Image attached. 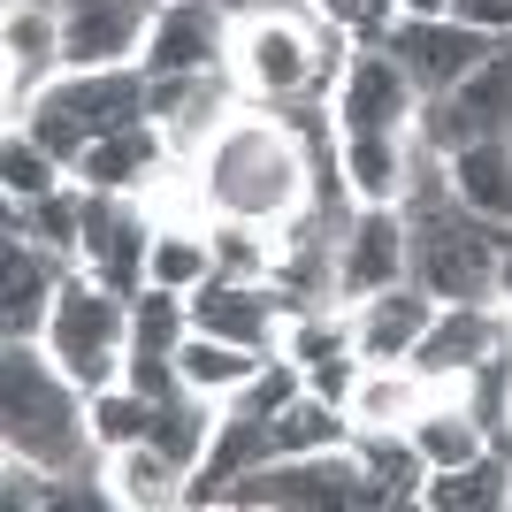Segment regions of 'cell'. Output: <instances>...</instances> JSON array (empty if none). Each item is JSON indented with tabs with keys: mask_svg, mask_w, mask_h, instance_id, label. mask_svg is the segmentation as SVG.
<instances>
[{
	"mask_svg": "<svg viewBox=\"0 0 512 512\" xmlns=\"http://www.w3.org/2000/svg\"><path fill=\"white\" fill-rule=\"evenodd\" d=\"M428 321H436V299H428L421 283H390L375 299H352V344H360V360H413V344L428 337Z\"/></svg>",
	"mask_w": 512,
	"mask_h": 512,
	"instance_id": "cell-20",
	"label": "cell"
},
{
	"mask_svg": "<svg viewBox=\"0 0 512 512\" xmlns=\"http://www.w3.org/2000/svg\"><path fill=\"white\" fill-rule=\"evenodd\" d=\"M451 16L490 31V39H512V0H451Z\"/></svg>",
	"mask_w": 512,
	"mask_h": 512,
	"instance_id": "cell-38",
	"label": "cell"
},
{
	"mask_svg": "<svg viewBox=\"0 0 512 512\" xmlns=\"http://www.w3.org/2000/svg\"><path fill=\"white\" fill-rule=\"evenodd\" d=\"M153 207L138 192H85V245H77V268L100 276L107 291L138 299L146 291V260H153Z\"/></svg>",
	"mask_w": 512,
	"mask_h": 512,
	"instance_id": "cell-9",
	"label": "cell"
},
{
	"mask_svg": "<svg viewBox=\"0 0 512 512\" xmlns=\"http://www.w3.org/2000/svg\"><path fill=\"white\" fill-rule=\"evenodd\" d=\"M413 444H421V459H428V474H444V467H467V459H482V451L497 444L490 428H482V413L459 398V390H436L421 413H413V428H406Z\"/></svg>",
	"mask_w": 512,
	"mask_h": 512,
	"instance_id": "cell-23",
	"label": "cell"
},
{
	"mask_svg": "<svg viewBox=\"0 0 512 512\" xmlns=\"http://www.w3.org/2000/svg\"><path fill=\"white\" fill-rule=\"evenodd\" d=\"M444 161H451V192H459V207L505 230V222H512V138H474V146L444 153Z\"/></svg>",
	"mask_w": 512,
	"mask_h": 512,
	"instance_id": "cell-25",
	"label": "cell"
},
{
	"mask_svg": "<svg viewBox=\"0 0 512 512\" xmlns=\"http://www.w3.org/2000/svg\"><path fill=\"white\" fill-rule=\"evenodd\" d=\"M383 46L406 62V77L421 85V100H436V92H451V85H467L474 69L490 62V31H474V23H459V16H398L383 31Z\"/></svg>",
	"mask_w": 512,
	"mask_h": 512,
	"instance_id": "cell-11",
	"label": "cell"
},
{
	"mask_svg": "<svg viewBox=\"0 0 512 512\" xmlns=\"http://www.w3.org/2000/svg\"><path fill=\"white\" fill-rule=\"evenodd\" d=\"M146 436H153V398H146V390H130V383L92 390V444H100V451L146 444Z\"/></svg>",
	"mask_w": 512,
	"mask_h": 512,
	"instance_id": "cell-34",
	"label": "cell"
},
{
	"mask_svg": "<svg viewBox=\"0 0 512 512\" xmlns=\"http://www.w3.org/2000/svg\"><path fill=\"white\" fill-rule=\"evenodd\" d=\"M230 31L237 16L222 0H161L153 39L138 54L146 77H199V69H230Z\"/></svg>",
	"mask_w": 512,
	"mask_h": 512,
	"instance_id": "cell-13",
	"label": "cell"
},
{
	"mask_svg": "<svg viewBox=\"0 0 512 512\" xmlns=\"http://www.w3.org/2000/svg\"><path fill=\"white\" fill-rule=\"evenodd\" d=\"M199 199H207L214 222H260V230H283L314 207V153H306V130L276 107H237L230 123L214 130L207 146L192 153Z\"/></svg>",
	"mask_w": 512,
	"mask_h": 512,
	"instance_id": "cell-1",
	"label": "cell"
},
{
	"mask_svg": "<svg viewBox=\"0 0 512 512\" xmlns=\"http://www.w3.org/2000/svg\"><path fill=\"white\" fill-rule=\"evenodd\" d=\"M413 138H428L436 153H459V146H474V138H512V39L490 46V62L474 69L467 85L421 100Z\"/></svg>",
	"mask_w": 512,
	"mask_h": 512,
	"instance_id": "cell-8",
	"label": "cell"
},
{
	"mask_svg": "<svg viewBox=\"0 0 512 512\" xmlns=\"http://www.w3.org/2000/svg\"><path fill=\"white\" fill-rule=\"evenodd\" d=\"M39 344L62 360V375L85 390V398L92 390H115L123 383V360H130V299L107 291L100 276H85V268H69Z\"/></svg>",
	"mask_w": 512,
	"mask_h": 512,
	"instance_id": "cell-6",
	"label": "cell"
},
{
	"mask_svg": "<svg viewBox=\"0 0 512 512\" xmlns=\"http://www.w3.org/2000/svg\"><path fill=\"white\" fill-rule=\"evenodd\" d=\"M421 505L428 512H497L512 505V451L490 444L482 459H467V467H444L421 482Z\"/></svg>",
	"mask_w": 512,
	"mask_h": 512,
	"instance_id": "cell-26",
	"label": "cell"
},
{
	"mask_svg": "<svg viewBox=\"0 0 512 512\" xmlns=\"http://www.w3.org/2000/svg\"><path fill=\"white\" fill-rule=\"evenodd\" d=\"M54 184H69V169L23 123H8V146H0V192L16 199V207H31V199H46Z\"/></svg>",
	"mask_w": 512,
	"mask_h": 512,
	"instance_id": "cell-33",
	"label": "cell"
},
{
	"mask_svg": "<svg viewBox=\"0 0 512 512\" xmlns=\"http://www.w3.org/2000/svg\"><path fill=\"white\" fill-rule=\"evenodd\" d=\"M0 54H8V115L39 85L62 77V16H54V0H8V23H0Z\"/></svg>",
	"mask_w": 512,
	"mask_h": 512,
	"instance_id": "cell-19",
	"label": "cell"
},
{
	"mask_svg": "<svg viewBox=\"0 0 512 512\" xmlns=\"http://www.w3.org/2000/svg\"><path fill=\"white\" fill-rule=\"evenodd\" d=\"M214 421H222V398H199V390H184V383H176L169 398H153V444L169 451V459H176L184 474H192L199 459H207Z\"/></svg>",
	"mask_w": 512,
	"mask_h": 512,
	"instance_id": "cell-30",
	"label": "cell"
},
{
	"mask_svg": "<svg viewBox=\"0 0 512 512\" xmlns=\"http://www.w3.org/2000/svg\"><path fill=\"white\" fill-rule=\"evenodd\" d=\"M8 230H31L46 253L77 260V245H85V184L69 176V184H54V192L31 199V207H16V199H8Z\"/></svg>",
	"mask_w": 512,
	"mask_h": 512,
	"instance_id": "cell-32",
	"label": "cell"
},
{
	"mask_svg": "<svg viewBox=\"0 0 512 512\" xmlns=\"http://www.w3.org/2000/svg\"><path fill=\"white\" fill-rule=\"evenodd\" d=\"M360 436L352 428V413L337 406V398H321V390H299L291 406L268 421V444H276V459H314V451H344Z\"/></svg>",
	"mask_w": 512,
	"mask_h": 512,
	"instance_id": "cell-28",
	"label": "cell"
},
{
	"mask_svg": "<svg viewBox=\"0 0 512 512\" xmlns=\"http://www.w3.org/2000/svg\"><path fill=\"white\" fill-rule=\"evenodd\" d=\"M192 329H207V337H230V344H253V352H283V321H291V306H283L276 283H237V276H207L192 291Z\"/></svg>",
	"mask_w": 512,
	"mask_h": 512,
	"instance_id": "cell-16",
	"label": "cell"
},
{
	"mask_svg": "<svg viewBox=\"0 0 512 512\" xmlns=\"http://www.w3.org/2000/svg\"><path fill=\"white\" fill-rule=\"evenodd\" d=\"M344 31H390V23L406 16V0H321Z\"/></svg>",
	"mask_w": 512,
	"mask_h": 512,
	"instance_id": "cell-37",
	"label": "cell"
},
{
	"mask_svg": "<svg viewBox=\"0 0 512 512\" xmlns=\"http://www.w3.org/2000/svg\"><path fill=\"white\" fill-rule=\"evenodd\" d=\"M169 161H176V138L146 115V123H123V130H107V138H92L69 176H77L85 192H138V199H146Z\"/></svg>",
	"mask_w": 512,
	"mask_h": 512,
	"instance_id": "cell-18",
	"label": "cell"
},
{
	"mask_svg": "<svg viewBox=\"0 0 512 512\" xmlns=\"http://www.w3.org/2000/svg\"><path fill=\"white\" fill-rule=\"evenodd\" d=\"M352 451H360V467H367V482H375L383 505H421L428 459H421V444H413L406 428H360Z\"/></svg>",
	"mask_w": 512,
	"mask_h": 512,
	"instance_id": "cell-29",
	"label": "cell"
},
{
	"mask_svg": "<svg viewBox=\"0 0 512 512\" xmlns=\"http://www.w3.org/2000/svg\"><path fill=\"white\" fill-rule=\"evenodd\" d=\"M222 505L237 512H337V505H383L375 497V482H367L360 451H314V459H268V467H253L245 482H230V497Z\"/></svg>",
	"mask_w": 512,
	"mask_h": 512,
	"instance_id": "cell-7",
	"label": "cell"
},
{
	"mask_svg": "<svg viewBox=\"0 0 512 512\" xmlns=\"http://www.w3.org/2000/svg\"><path fill=\"white\" fill-rule=\"evenodd\" d=\"M406 16H451V0H406Z\"/></svg>",
	"mask_w": 512,
	"mask_h": 512,
	"instance_id": "cell-40",
	"label": "cell"
},
{
	"mask_svg": "<svg viewBox=\"0 0 512 512\" xmlns=\"http://www.w3.org/2000/svg\"><path fill=\"white\" fill-rule=\"evenodd\" d=\"M344 62H352L344 54V23L321 31V23H299V16H283V8H253L230 31V77L245 85L253 107H299L321 85L337 92Z\"/></svg>",
	"mask_w": 512,
	"mask_h": 512,
	"instance_id": "cell-3",
	"label": "cell"
},
{
	"mask_svg": "<svg viewBox=\"0 0 512 512\" xmlns=\"http://www.w3.org/2000/svg\"><path fill=\"white\" fill-rule=\"evenodd\" d=\"M207 276H214V222H161V230H153L146 283H161V291H184V299H192Z\"/></svg>",
	"mask_w": 512,
	"mask_h": 512,
	"instance_id": "cell-31",
	"label": "cell"
},
{
	"mask_svg": "<svg viewBox=\"0 0 512 512\" xmlns=\"http://www.w3.org/2000/svg\"><path fill=\"white\" fill-rule=\"evenodd\" d=\"M436 398V383H428L413 360H367L360 383H352V398H344V413H352V428H413V413Z\"/></svg>",
	"mask_w": 512,
	"mask_h": 512,
	"instance_id": "cell-22",
	"label": "cell"
},
{
	"mask_svg": "<svg viewBox=\"0 0 512 512\" xmlns=\"http://www.w3.org/2000/svg\"><path fill=\"white\" fill-rule=\"evenodd\" d=\"M214 276L268 283L276 276V230H260V222H214Z\"/></svg>",
	"mask_w": 512,
	"mask_h": 512,
	"instance_id": "cell-35",
	"label": "cell"
},
{
	"mask_svg": "<svg viewBox=\"0 0 512 512\" xmlns=\"http://www.w3.org/2000/svg\"><path fill=\"white\" fill-rule=\"evenodd\" d=\"M413 237H406V207H352L337 237V299H375L390 283H406Z\"/></svg>",
	"mask_w": 512,
	"mask_h": 512,
	"instance_id": "cell-15",
	"label": "cell"
},
{
	"mask_svg": "<svg viewBox=\"0 0 512 512\" xmlns=\"http://www.w3.org/2000/svg\"><path fill=\"white\" fill-rule=\"evenodd\" d=\"M146 115H153L146 69H62L54 85H39L16 107V123L31 130L62 169H77V153H85L92 138H107V130H123V123H146Z\"/></svg>",
	"mask_w": 512,
	"mask_h": 512,
	"instance_id": "cell-4",
	"label": "cell"
},
{
	"mask_svg": "<svg viewBox=\"0 0 512 512\" xmlns=\"http://www.w3.org/2000/svg\"><path fill=\"white\" fill-rule=\"evenodd\" d=\"M505 344H512V321L497 314V306H436L428 337L413 344V367H421L436 390H451V383H467L490 352H505Z\"/></svg>",
	"mask_w": 512,
	"mask_h": 512,
	"instance_id": "cell-17",
	"label": "cell"
},
{
	"mask_svg": "<svg viewBox=\"0 0 512 512\" xmlns=\"http://www.w3.org/2000/svg\"><path fill=\"white\" fill-rule=\"evenodd\" d=\"M360 352H329V360H314V367H306V390H321V398H337V406H344V398H352V383H360Z\"/></svg>",
	"mask_w": 512,
	"mask_h": 512,
	"instance_id": "cell-36",
	"label": "cell"
},
{
	"mask_svg": "<svg viewBox=\"0 0 512 512\" xmlns=\"http://www.w3.org/2000/svg\"><path fill=\"white\" fill-rule=\"evenodd\" d=\"M406 237H413L406 283H421L436 306H497V245H505V230L467 214L459 192L406 207Z\"/></svg>",
	"mask_w": 512,
	"mask_h": 512,
	"instance_id": "cell-5",
	"label": "cell"
},
{
	"mask_svg": "<svg viewBox=\"0 0 512 512\" xmlns=\"http://www.w3.org/2000/svg\"><path fill=\"white\" fill-rule=\"evenodd\" d=\"M260 360H268V352H253V344H230V337L192 329V337L176 344V383L199 390V398H237V390L260 375Z\"/></svg>",
	"mask_w": 512,
	"mask_h": 512,
	"instance_id": "cell-27",
	"label": "cell"
},
{
	"mask_svg": "<svg viewBox=\"0 0 512 512\" xmlns=\"http://www.w3.org/2000/svg\"><path fill=\"white\" fill-rule=\"evenodd\" d=\"M77 260L46 253L31 230H8L0 237V337L23 344V337H46V314L62 299V283Z\"/></svg>",
	"mask_w": 512,
	"mask_h": 512,
	"instance_id": "cell-14",
	"label": "cell"
},
{
	"mask_svg": "<svg viewBox=\"0 0 512 512\" xmlns=\"http://www.w3.org/2000/svg\"><path fill=\"white\" fill-rule=\"evenodd\" d=\"M337 161H344V192H352V207H406L413 130H344Z\"/></svg>",
	"mask_w": 512,
	"mask_h": 512,
	"instance_id": "cell-21",
	"label": "cell"
},
{
	"mask_svg": "<svg viewBox=\"0 0 512 512\" xmlns=\"http://www.w3.org/2000/svg\"><path fill=\"white\" fill-rule=\"evenodd\" d=\"M0 444L8 459H31L62 482H92V459H107L92 444V398L62 375V360L39 337L0 352Z\"/></svg>",
	"mask_w": 512,
	"mask_h": 512,
	"instance_id": "cell-2",
	"label": "cell"
},
{
	"mask_svg": "<svg viewBox=\"0 0 512 512\" xmlns=\"http://www.w3.org/2000/svg\"><path fill=\"white\" fill-rule=\"evenodd\" d=\"M69 69H138L161 0H54Z\"/></svg>",
	"mask_w": 512,
	"mask_h": 512,
	"instance_id": "cell-10",
	"label": "cell"
},
{
	"mask_svg": "<svg viewBox=\"0 0 512 512\" xmlns=\"http://www.w3.org/2000/svg\"><path fill=\"white\" fill-rule=\"evenodd\" d=\"M497 306H512V237L497 245Z\"/></svg>",
	"mask_w": 512,
	"mask_h": 512,
	"instance_id": "cell-39",
	"label": "cell"
},
{
	"mask_svg": "<svg viewBox=\"0 0 512 512\" xmlns=\"http://www.w3.org/2000/svg\"><path fill=\"white\" fill-rule=\"evenodd\" d=\"M329 115H337V130H413L421 85L406 77V62L390 46H360L329 92Z\"/></svg>",
	"mask_w": 512,
	"mask_h": 512,
	"instance_id": "cell-12",
	"label": "cell"
},
{
	"mask_svg": "<svg viewBox=\"0 0 512 512\" xmlns=\"http://www.w3.org/2000/svg\"><path fill=\"white\" fill-rule=\"evenodd\" d=\"M100 474H107V497L115 505H130V512H161V505H184V467H176L169 451L153 444H123V451H107L100 459Z\"/></svg>",
	"mask_w": 512,
	"mask_h": 512,
	"instance_id": "cell-24",
	"label": "cell"
}]
</instances>
